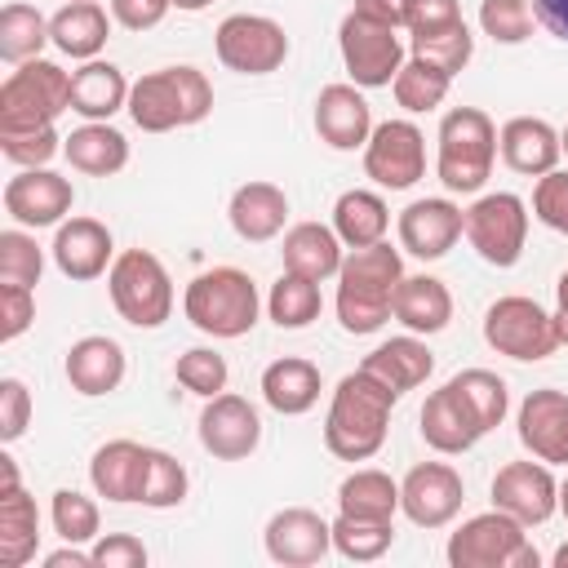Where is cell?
Instances as JSON below:
<instances>
[{
	"label": "cell",
	"instance_id": "obj_14",
	"mask_svg": "<svg viewBox=\"0 0 568 568\" xmlns=\"http://www.w3.org/2000/svg\"><path fill=\"white\" fill-rule=\"evenodd\" d=\"M4 213L27 226V231H40V226H62L71 204H75V186L71 178L53 173L49 164L44 169H18L9 182H4Z\"/></svg>",
	"mask_w": 568,
	"mask_h": 568
},
{
	"label": "cell",
	"instance_id": "obj_43",
	"mask_svg": "<svg viewBox=\"0 0 568 568\" xmlns=\"http://www.w3.org/2000/svg\"><path fill=\"white\" fill-rule=\"evenodd\" d=\"M49 519H53V532L71 546H93L98 528H102V515H98V501L75 493V488H58L53 493V506H49Z\"/></svg>",
	"mask_w": 568,
	"mask_h": 568
},
{
	"label": "cell",
	"instance_id": "obj_21",
	"mask_svg": "<svg viewBox=\"0 0 568 568\" xmlns=\"http://www.w3.org/2000/svg\"><path fill=\"white\" fill-rule=\"evenodd\" d=\"M417 422H422V439H426L435 453H444V457L470 453V448L488 435L484 422H479V413L470 408V399H466L453 382H444L439 390L426 395Z\"/></svg>",
	"mask_w": 568,
	"mask_h": 568
},
{
	"label": "cell",
	"instance_id": "obj_39",
	"mask_svg": "<svg viewBox=\"0 0 568 568\" xmlns=\"http://www.w3.org/2000/svg\"><path fill=\"white\" fill-rule=\"evenodd\" d=\"M448 89H453V75H448L444 67L426 62V58H413V53H408V62L399 67V75L390 80V93H395V102H399L408 115H426V111L444 106Z\"/></svg>",
	"mask_w": 568,
	"mask_h": 568
},
{
	"label": "cell",
	"instance_id": "obj_11",
	"mask_svg": "<svg viewBox=\"0 0 568 568\" xmlns=\"http://www.w3.org/2000/svg\"><path fill=\"white\" fill-rule=\"evenodd\" d=\"M337 49H342V67H346L351 84H359V89H390V80L408 62L404 58V36L395 27L359 18L355 9L337 27Z\"/></svg>",
	"mask_w": 568,
	"mask_h": 568
},
{
	"label": "cell",
	"instance_id": "obj_8",
	"mask_svg": "<svg viewBox=\"0 0 568 568\" xmlns=\"http://www.w3.org/2000/svg\"><path fill=\"white\" fill-rule=\"evenodd\" d=\"M71 111V71L49 58L13 67L0 84V129H44Z\"/></svg>",
	"mask_w": 568,
	"mask_h": 568
},
{
	"label": "cell",
	"instance_id": "obj_51",
	"mask_svg": "<svg viewBox=\"0 0 568 568\" xmlns=\"http://www.w3.org/2000/svg\"><path fill=\"white\" fill-rule=\"evenodd\" d=\"M36 320V288L0 284V342H18Z\"/></svg>",
	"mask_w": 568,
	"mask_h": 568
},
{
	"label": "cell",
	"instance_id": "obj_26",
	"mask_svg": "<svg viewBox=\"0 0 568 568\" xmlns=\"http://www.w3.org/2000/svg\"><path fill=\"white\" fill-rule=\"evenodd\" d=\"M226 222L244 244H266L288 222V195L275 182H244L226 204Z\"/></svg>",
	"mask_w": 568,
	"mask_h": 568
},
{
	"label": "cell",
	"instance_id": "obj_61",
	"mask_svg": "<svg viewBox=\"0 0 568 568\" xmlns=\"http://www.w3.org/2000/svg\"><path fill=\"white\" fill-rule=\"evenodd\" d=\"M550 564H555V568H568V541H564V546L550 555Z\"/></svg>",
	"mask_w": 568,
	"mask_h": 568
},
{
	"label": "cell",
	"instance_id": "obj_30",
	"mask_svg": "<svg viewBox=\"0 0 568 568\" xmlns=\"http://www.w3.org/2000/svg\"><path fill=\"white\" fill-rule=\"evenodd\" d=\"M62 155L75 173L89 178H111L129 164V138L111 124V120H84L80 129H71L62 138Z\"/></svg>",
	"mask_w": 568,
	"mask_h": 568
},
{
	"label": "cell",
	"instance_id": "obj_1",
	"mask_svg": "<svg viewBox=\"0 0 568 568\" xmlns=\"http://www.w3.org/2000/svg\"><path fill=\"white\" fill-rule=\"evenodd\" d=\"M399 404L395 390H386L373 373L355 368L333 386L328 413H324V448L342 462H368L382 453L390 430V408Z\"/></svg>",
	"mask_w": 568,
	"mask_h": 568
},
{
	"label": "cell",
	"instance_id": "obj_63",
	"mask_svg": "<svg viewBox=\"0 0 568 568\" xmlns=\"http://www.w3.org/2000/svg\"><path fill=\"white\" fill-rule=\"evenodd\" d=\"M559 142H564V155H568V124L559 129Z\"/></svg>",
	"mask_w": 568,
	"mask_h": 568
},
{
	"label": "cell",
	"instance_id": "obj_10",
	"mask_svg": "<svg viewBox=\"0 0 568 568\" xmlns=\"http://www.w3.org/2000/svg\"><path fill=\"white\" fill-rule=\"evenodd\" d=\"M213 49L235 75H271L288 58V31L266 13H226L213 31Z\"/></svg>",
	"mask_w": 568,
	"mask_h": 568
},
{
	"label": "cell",
	"instance_id": "obj_53",
	"mask_svg": "<svg viewBox=\"0 0 568 568\" xmlns=\"http://www.w3.org/2000/svg\"><path fill=\"white\" fill-rule=\"evenodd\" d=\"M89 550H93V568H142L146 564V546L133 532H98Z\"/></svg>",
	"mask_w": 568,
	"mask_h": 568
},
{
	"label": "cell",
	"instance_id": "obj_35",
	"mask_svg": "<svg viewBox=\"0 0 568 568\" xmlns=\"http://www.w3.org/2000/svg\"><path fill=\"white\" fill-rule=\"evenodd\" d=\"M320 390H324L320 368L311 359H302V355H284V359H271L262 368V399L284 417L311 413L320 404Z\"/></svg>",
	"mask_w": 568,
	"mask_h": 568
},
{
	"label": "cell",
	"instance_id": "obj_18",
	"mask_svg": "<svg viewBox=\"0 0 568 568\" xmlns=\"http://www.w3.org/2000/svg\"><path fill=\"white\" fill-rule=\"evenodd\" d=\"M493 506L515 515L524 528L546 524L559 510V479L546 462H506L493 475Z\"/></svg>",
	"mask_w": 568,
	"mask_h": 568
},
{
	"label": "cell",
	"instance_id": "obj_32",
	"mask_svg": "<svg viewBox=\"0 0 568 568\" xmlns=\"http://www.w3.org/2000/svg\"><path fill=\"white\" fill-rule=\"evenodd\" d=\"M390 315H395L408 333H417V337L444 333L448 320H453V293H448V284L435 280V275H404L399 288H395Z\"/></svg>",
	"mask_w": 568,
	"mask_h": 568
},
{
	"label": "cell",
	"instance_id": "obj_17",
	"mask_svg": "<svg viewBox=\"0 0 568 568\" xmlns=\"http://www.w3.org/2000/svg\"><path fill=\"white\" fill-rule=\"evenodd\" d=\"M200 444L204 453H213L217 462H244L248 453H257L262 444V417L244 395H213L204 399L200 413Z\"/></svg>",
	"mask_w": 568,
	"mask_h": 568
},
{
	"label": "cell",
	"instance_id": "obj_5",
	"mask_svg": "<svg viewBox=\"0 0 568 568\" xmlns=\"http://www.w3.org/2000/svg\"><path fill=\"white\" fill-rule=\"evenodd\" d=\"M435 142H439L435 173H439L444 191L448 195L484 191V182L493 178V160H497V124L488 120V111H479V106L444 111Z\"/></svg>",
	"mask_w": 568,
	"mask_h": 568
},
{
	"label": "cell",
	"instance_id": "obj_25",
	"mask_svg": "<svg viewBox=\"0 0 568 568\" xmlns=\"http://www.w3.org/2000/svg\"><path fill=\"white\" fill-rule=\"evenodd\" d=\"M62 373H67V382H71L75 395H89V399L111 395L124 382V346L115 337L89 333V337L71 342V351L62 359Z\"/></svg>",
	"mask_w": 568,
	"mask_h": 568
},
{
	"label": "cell",
	"instance_id": "obj_16",
	"mask_svg": "<svg viewBox=\"0 0 568 568\" xmlns=\"http://www.w3.org/2000/svg\"><path fill=\"white\" fill-rule=\"evenodd\" d=\"M399 248L422 257V262H439L462 235H466V209L453 204L448 195H426V200H413L399 222Z\"/></svg>",
	"mask_w": 568,
	"mask_h": 568
},
{
	"label": "cell",
	"instance_id": "obj_55",
	"mask_svg": "<svg viewBox=\"0 0 568 568\" xmlns=\"http://www.w3.org/2000/svg\"><path fill=\"white\" fill-rule=\"evenodd\" d=\"M173 0H111V18L124 27V31H151L169 18Z\"/></svg>",
	"mask_w": 568,
	"mask_h": 568
},
{
	"label": "cell",
	"instance_id": "obj_29",
	"mask_svg": "<svg viewBox=\"0 0 568 568\" xmlns=\"http://www.w3.org/2000/svg\"><path fill=\"white\" fill-rule=\"evenodd\" d=\"M49 40L58 53L75 58V62H89L106 49L111 40V13L98 4V0H67L53 18H49Z\"/></svg>",
	"mask_w": 568,
	"mask_h": 568
},
{
	"label": "cell",
	"instance_id": "obj_56",
	"mask_svg": "<svg viewBox=\"0 0 568 568\" xmlns=\"http://www.w3.org/2000/svg\"><path fill=\"white\" fill-rule=\"evenodd\" d=\"M351 9L359 18L382 22V27H395V31H404V18H408V0H355Z\"/></svg>",
	"mask_w": 568,
	"mask_h": 568
},
{
	"label": "cell",
	"instance_id": "obj_49",
	"mask_svg": "<svg viewBox=\"0 0 568 568\" xmlns=\"http://www.w3.org/2000/svg\"><path fill=\"white\" fill-rule=\"evenodd\" d=\"M0 151L18 169H44L62 151V138H58L53 124H44V129H0Z\"/></svg>",
	"mask_w": 568,
	"mask_h": 568
},
{
	"label": "cell",
	"instance_id": "obj_22",
	"mask_svg": "<svg viewBox=\"0 0 568 568\" xmlns=\"http://www.w3.org/2000/svg\"><path fill=\"white\" fill-rule=\"evenodd\" d=\"M53 266L75 280V284H89L98 275L111 271L115 262V240L111 231L98 222V217H67L58 231H53Z\"/></svg>",
	"mask_w": 568,
	"mask_h": 568
},
{
	"label": "cell",
	"instance_id": "obj_48",
	"mask_svg": "<svg viewBox=\"0 0 568 568\" xmlns=\"http://www.w3.org/2000/svg\"><path fill=\"white\" fill-rule=\"evenodd\" d=\"M532 0H479V27L497 44H524L532 36Z\"/></svg>",
	"mask_w": 568,
	"mask_h": 568
},
{
	"label": "cell",
	"instance_id": "obj_60",
	"mask_svg": "<svg viewBox=\"0 0 568 568\" xmlns=\"http://www.w3.org/2000/svg\"><path fill=\"white\" fill-rule=\"evenodd\" d=\"M213 0H173V9H182V13H200V9H209Z\"/></svg>",
	"mask_w": 568,
	"mask_h": 568
},
{
	"label": "cell",
	"instance_id": "obj_58",
	"mask_svg": "<svg viewBox=\"0 0 568 568\" xmlns=\"http://www.w3.org/2000/svg\"><path fill=\"white\" fill-rule=\"evenodd\" d=\"M44 568H93V550H80V546H62L53 555H44Z\"/></svg>",
	"mask_w": 568,
	"mask_h": 568
},
{
	"label": "cell",
	"instance_id": "obj_59",
	"mask_svg": "<svg viewBox=\"0 0 568 568\" xmlns=\"http://www.w3.org/2000/svg\"><path fill=\"white\" fill-rule=\"evenodd\" d=\"M555 328H559V346H568V271L555 284Z\"/></svg>",
	"mask_w": 568,
	"mask_h": 568
},
{
	"label": "cell",
	"instance_id": "obj_23",
	"mask_svg": "<svg viewBox=\"0 0 568 568\" xmlns=\"http://www.w3.org/2000/svg\"><path fill=\"white\" fill-rule=\"evenodd\" d=\"M315 133L333 151H355L373 138V106L359 84H324L315 98Z\"/></svg>",
	"mask_w": 568,
	"mask_h": 568
},
{
	"label": "cell",
	"instance_id": "obj_9",
	"mask_svg": "<svg viewBox=\"0 0 568 568\" xmlns=\"http://www.w3.org/2000/svg\"><path fill=\"white\" fill-rule=\"evenodd\" d=\"M484 342H488L497 355L519 359V364L550 359V355L559 351L555 311H546L541 302H532V297H524V293L497 297V302L484 311Z\"/></svg>",
	"mask_w": 568,
	"mask_h": 568
},
{
	"label": "cell",
	"instance_id": "obj_20",
	"mask_svg": "<svg viewBox=\"0 0 568 568\" xmlns=\"http://www.w3.org/2000/svg\"><path fill=\"white\" fill-rule=\"evenodd\" d=\"M515 430L537 462L568 466V390H555V386L528 390L515 413Z\"/></svg>",
	"mask_w": 568,
	"mask_h": 568
},
{
	"label": "cell",
	"instance_id": "obj_44",
	"mask_svg": "<svg viewBox=\"0 0 568 568\" xmlns=\"http://www.w3.org/2000/svg\"><path fill=\"white\" fill-rule=\"evenodd\" d=\"M186 497V466L164 453V448H146V475H142V506L151 510H169V506H182Z\"/></svg>",
	"mask_w": 568,
	"mask_h": 568
},
{
	"label": "cell",
	"instance_id": "obj_45",
	"mask_svg": "<svg viewBox=\"0 0 568 568\" xmlns=\"http://www.w3.org/2000/svg\"><path fill=\"white\" fill-rule=\"evenodd\" d=\"M44 271V248L36 244V235L27 226H9L0 231V284H27L36 288Z\"/></svg>",
	"mask_w": 568,
	"mask_h": 568
},
{
	"label": "cell",
	"instance_id": "obj_54",
	"mask_svg": "<svg viewBox=\"0 0 568 568\" xmlns=\"http://www.w3.org/2000/svg\"><path fill=\"white\" fill-rule=\"evenodd\" d=\"M453 22H462L457 0H408V18H404L408 36H430V31H444Z\"/></svg>",
	"mask_w": 568,
	"mask_h": 568
},
{
	"label": "cell",
	"instance_id": "obj_62",
	"mask_svg": "<svg viewBox=\"0 0 568 568\" xmlns=\"http://www.w3.org/2000/svg\"><path fill=\"white\" fill-rule=\"evenodd\" d=\"M559 515H564V519H568V479H564V484H559Z\"/></svg>",
	"mask_w": 568,
	"mask_h": 568
},
{
	"label": "cell",
	"instance_id": "obj_34",
	"mask_svg": "<svg viewBox=\"0 0 568 568\" xmlns=\"http://www.w3.org/2000/svg\"><path fill=\"white\" fill-rule=\"evenodd\" d=\"M36 546H40V510H36V497L18 479H4L0 484V564L4 568L31 564L36 559Z\"/></svg>",
	"mask_w": 568,
	"mask_h": 568
},
{
	"label": "cell",
	"instance_id": "obj_31",
	"mask_svg": "<svg viewBox=\"0 0 568 568\" xmlns=\"http://www.w3.org/2000/svg\"><path fill=\"white\" fill-rule=\"evenodd\" d=\"M342 248H346V244L337 240L333 226H324V222H297V226L284 231V248H280V257H284V271L324 284V280H337L342 257H346Z\"/></svg>",
	"mask_w": 568,
	"mask_h": 568
},
{
	"label": "cell",
	"instance_id": "obj_24",
	"mask_svg": "<svg viewBox=\"0 0 568 568\" xmlns=\"http://www.w3.org/2000/svg\"><path fill=\"white\" fill-rule=\"evenodd\" d=\"M497 151L506 160V169L524 173V178H541L550 169H559V155H564V142H559V129L541 115H515L497 129Z\"/></svg>",
	"mask_w": 568,
	"mask_h": 568
},
{
	"label": "cell",
	"instance_id": "obj_52",
	"mask_svg": "<svg viewBox=\"0 0 568 568\" xmlns=\"http://www.w3.org/2000/svg\"><path fill=\"white\" fill-rule=\"evenodd\" d=\"M31 426V390L22 377H0V439L13 444Z\"/></svg>",
	"mask_w": 568,
	"mask_h": 568
},
{
	"label": "cell",
	"instance_id": "obj_38",
	"mask_svg": "<svg viewBox=\"0 0 568 568\" xmlns=\"http://www.w3.org/2000/svg\"><path fill=\"white\" fill-rule=\"evenodd\" d=\"M44 44H53L49 40V18L27 0H9L0 9V58L9 67H22V62L40 58Z\"/></svg>",
	"mask_w": 568,
	"mask_h": 568
},
{
	"label": "cell",
	"instance_id": "obj_19",
	"mask_svg": "<svg viewBox=\"0 0 568 568\" xmlns=\"http://www.w3.org/2000/svg\"><path fill=\"white\" fill-rule=\"evenodd\" d=\"M262 546L284 568H311L333 550V524L311 506H284L266 519Z\"/></svg>",
	"mask_w": 568,
	"mask_h": 568
},
{
	"label": "cell",
	"instance_id": "obj_27",
	"mask_svg": "<svg viewBox=\"0 0 568 568\" xmlns=\"http://www.w3.org/2000/svg\"><path fill=\"white\" fill-rule=\"evenodd\" d=\"M129 89L133 80L115 62L89 58L71 71V111L84 120H111L115 111H129Z\"/></svg>",
	"mask_w": 568,
	"mask_h": 568
},
{
	"label": "cell",
	"instance_id": "obj_3",
	"mask_svg": "<svg viewBox=\"0 0 568 568\" xmlns=\"http://www.w3.org/2000/svg\"><path fill=\"white\" fill-rule=\"evenodd\" d=\"M213 111V84L200 67H160L133 80L129 89V120L142 133L191 129Z\"/></svg>",
	"mask_w": 568,
	"mask_h": 568
},
{
	"label": "cell",
	"instance_id": "obj_4",
	"mask_svg": "<svg viewBox=\"0 0 568 568\" xmlns=\"http://www.w3.org/2000/svg\"><path fill=\"white\" fill-rule=\"evenodd\" d=\"M182 315L204 333V337H244L253 333L257 315H262V297H257V284L248 271L240 266H213V271H200L186 293H182Z\"/></svg>",
	"mask_w": 568,
	"mask_h": 568
},
{
	"label": "cell",
	"instance_id": "obj_28",
	"mask_svg": "<svg viewBox=\"0 0 568 568\" xmlns=\"http://www.w3.org/2000/svg\"><path fill=\"white\" fill-rule=\"evenodd\" d=\"M146 475V444L138 439H106L89 462V484L106 501H138Z\"/></svg>",
	"mask_w": 568,
	"mask_h": 568
},
{
	"label": "cell",
	"instance_id": "obj_2",
	"mask_svg": "<svg viewBox=\"0 0 568 568\" xmlns=\"http://www.w3.org/2000/svg\"><path fill=\"white\" fill-rule=\"evenodd\" d=\"M399 280H404V257L386 240L346 248L342 271H337V324L355 337L377 333L390 320Z\"/></svg>",
	"mask_w": 568,
	"mask_h": 568
},
{
	"label": "cell",
	"instance_id": "obj_13",
	"mask_svg": "<svg viewBox=\"0 0 568 568\" xmlns=\"http://www.w3.org/2000/svg\"><path fill=\"white\" fill-rule=\"evenodd\" d=\"M364 173L382 191H408L426 173V138L413 120H382L364 142Z\"/></svg>",
	"mask_w": 568,
	"mask_h": 568
},
{
	"label": "cell",
	"instance_id": "obj_6",
	"mask_svg": "<svg viewBox=\"0 0 568 568\" xmlns=\"http://www.w3.org/2000/svg\"><path fill=\"white\" fill-rule=\"evenodd\" d=\"M106 288H111V306L133 328H160L173 315V280L151 248L115 253L106 271Z\"/></svg>",
	"mask_w": 568,
	"mask_h": 568
},
{
	"label": "cell",
	"instance_id": "obj_47",
	"mask_svg": "<svg viewBox=\"0 0 568 568\" xmlns=\"http://www.w3.org/2000/svg\"><path fill=\"white\" fill-rule=\"evenodd\" d=\"M448 382L470 399V408L479 413L484 430H493V426H501V422H506L510 390H506V382H501L497 373H488V368H462V373H457V377H448Z\"/></svg>",
	"mask_w": 568,
	"mask_h": 568
},
{
	"label": "cell",
	"instance_id": "obj_12",
	"mask_svg": "<svg viewBox=\"0 0 568 568\" xmlns=\"http://www.w3.org/2000/svg\"><path fill=\"white\" fill-rule=\"evenodd\" d=\"M466 240L488 266H515L528 244V204L515 191H488L466 209Z\"/></svg>",
	"mask_w": 568,
	"mask_h": 568
},
{
	"label": "cell",
	"instance_id": "obj_42",
	"mask_svg": "<svg viewBox=\"0 0 568 568\" xmlns=\"http://www.w3.org/2000/svg\"><path fill=\"white\" fill-rule=\"evenodd\" d=\"M408 49H413V58H426V62L444 67L448 75H462L466 62L475 58V36H470V27H466V18H462V22L444 27V31L408 36Z\"/></svg>",
	"mask_w": 568,
	"mask_h": 568
},
{
	"label": "cell",
	"instance_id": "obj_40",
	"mask_svg": "<svg viewBox=\"0 0 568 568\" xmlns=\"http://www.w3.org/2000/svg\"><path fill=\"white\" fill-rule=\"evenodd\" d=\"M266 311H271V320H275L280 328H306V324H315L320 311H324L320 280H306V275L284 271V275L271 284V293H266Z\"/></svg>",
	"mask_w": 568,
	"mask_h": 568
},
{
	"label": "cell",
	"instance_id": "obj_57",
	"mask_svg": "<svg viewBox=\"0 0 568 568\" xmlns=\"http://www.w3.org/2000/svg\"><path fill=\"white\" fill-rule=\"evenodd\" d=\"M532 18H537L555 40L568 44V0H532Z\"/></svg>",
	"mask_w": 568,
	"mask_h": 568
},
{
	"label": "cell",
	"instance_id": "obj_46",
	"mask_svg": "<svg viewBox=\"0 0 568 568\" xmlns=\"http://www.w3.org/2000/svg\"><path fill=\"white\" fill-rule=\"evenodd\" d=\"M173 377H178L182 390H191V395H200V399H213V395L226 390L231 368H226V359H222L213 346H191V351L178 355Z\"/></svg>",
	"mask_w": 568,
	"mask_h": 568
},
{
	"label": "cell",
	"instance_id": "obj_15",
	"mask_svg": "<svg viewBox=\"0 0 568 568\" xmlns=\"http://www.w3.org/2000/svg\"><path fill=\"white\" fill-rule=\"evenodd\" d=\"M466 501V484L448 462H417L399 479V510L417 528H444L457 519Z\"/></svg>",
	"mask_w": 568,
	"mask_h": 568
},
{
	"label": "cell",
	"instance_id": "obj_50",
	"mask_svg": "<svg viewBox=\"0 0 568 568\" xmlns=\"http://www.w3.org/2000/svg\"><path fill=\"white\" fill-rule=\"evenodd\" d=\"M532 217L559 235H568V169H550L532 186Z\"/></svg>",
	"mask_w": 568,
	"mask_h": 568
},
{
	"label": "cell",
	"instance_id": "obj_36",
	"mask_svg": "<svg viewBox=\"0 0 568 568\" xmlns=\"http://www.w3.org/2000/svg\"><path fill=\"white\" fill-rule=\"evenodd\" d=\"M386 226H390V209L377 191H342L337 204H333V231L346 248H364V244H377L386 240Z\"/></svg>",
	"mask_w": 568,
	"mask_h": 568
},
{
	"label": "cell",
	"instance_id": "obj_7",
	"mask_svg": "<svg viewBox=\"0 0 568 568\" xmlns=\"http://www.w3.org/2000/svg\"><path fill=\"white\" fill-rule=\"evenodd\" d=\"M444 555L453 568H537L541 564L524 524L497 506L484 515H470L457 532H448Z\"/></svg>",
	"mask_w": 568,
	"mask_h": 568
},
{
	"label": "cell",
	"instance_id": "obj_41",
	"mask_svg": "<svg viewBox=\"0 0 568 568\" xmlns=\"http://www.w3.org/2000/svg\"><path fill=\"white\" fill-rule=\"evenodd\" d=\"M395 546V519H355L342 515L333 519V550L351 564H373Z\"/></svg>",
	"mask_w": 568,
	"mask_h": 568
},
{
	"label": "cell",
	"instance_id": "obj_33",
	"mask_svg": "<svg viewBox=\"0 0 568 568\" xmlns=\"http://www.w3.org/2000/svg\"><path fill=\"white\" fill-rule=\"evenodd\" d=\"M359 368L373 373L386 390L408 395V390H417V386L430 377L435 355H430V346H426L417 333H404V337H390V342H382L377 351H368Z\"/></svg>",
	"mask_w": 568,
	"mask_h": 568
},
{
	"label": "cell",
	"instance_id": "obj_37",
	"mask_svg": "<svg viewBox=\"0 0 568 568\" xmlns=\"http://www.w3.org/2000/svg\"><path fill=\"white\" fill-rule=\"evenodd\" d=\"M337 510L355 519H395L399 484L377 466H359L337 484Z\"/></svg>",
	"mask_w": 568,
	"mask_h": 568
}]
</instances>
